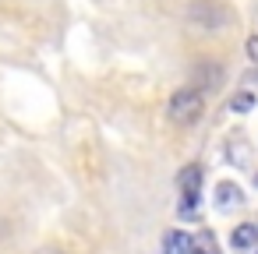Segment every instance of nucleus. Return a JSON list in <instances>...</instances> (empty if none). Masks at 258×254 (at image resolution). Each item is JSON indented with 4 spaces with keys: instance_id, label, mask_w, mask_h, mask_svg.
Wrapping results in <instances>:
<instances>
[{
    "instance_id": "5",
    "label": "nucleus",
    "mask_w": 258,
    "mask_h": 254,
    "mask_svg": "<svg viewBox=\"0 0 258 254\" xmlns=\"http://www.w3.org/2000/svg\"><path fill=\"white\" fill-rule=\"evenodd\" d=\"M195 247V236H187L184 229H170L163 236V254H191Z\"/></svg>"
},
{
    "instance_id": "4",
    "label": "nucleus",
    "mask_w": 258,
    "mask_h": 254,
    "mask_svg": "<svg viewBox=\"0 0 258 254\" xmlns=\"http://www.w3.org/2000/svg\"><path fill=\"white\" fill-rule=\"evenodd\" d=\"M191 85H195V89H202V92H216V89L223 85V67H219V64H212V60L195 64V71H191Z\"/></svg>"
},
{
    "instance_id": "7",
    "label": "nucleus",
    "mask_w": 258,
    "mask_h": 254,
    "mask_svg": "<svg viewBox=\"0 0 258 254\" xmlns=\"http://www.w3.org/2000/svg\"><path fill=\"white\" fill-rule=\"evenodd\" d=\"M240 201H244V191H240L237 184L223 180V184L216 187V208H233V205H240Z\"/></svg>"
},
{
    "instance_id": "11",
    "label": "nucleus",
    "mask_w": 258,
    "mask_h": 254,
    "mask_svg": "<svg viewBox=\"0 0 258 254\" xmlns=\"http://www.w3.org/2000/svg\"><path fill=\"white\" fill-rule=\"evenodd\" d=\"M36 254H64V250H57V247H43V250H36Z\"/></svg>"
},
{
    "instance_id": "8",
    "label": "nucleus",
    "mask_w": 258,
    "mask_h": 254,
    "mask_svg": "<svg viewBox=\"0 0 258 254\" xmlns=\"http://www.w3.org/2000/svg\"><path fill=\"white\" fill-rule=\"evenodd\" d=\"M251 106H254V96H251V92H237V96L230 99V110H233V113H247Z\"/></svg>"
},
{
    "instance_id": "12",
    "label": "nucleus",
    "mask_w": 258,
    "mask_h": 254,
    "mask_svg": "<svg viewBox=\"0 0 258 254\" xmlns=\"http://www.w3.org/2000/svg\"><path fill=\"white\" fill-rule=\"evenodd\" d=\"M254 184H258V177H254Z\"/></svg>"
},
{
    "instance_id": "9",
    "label": "nucleus",
    "mask_w": 258,
    "mask_h": 254,
    "mask_svg": "<svg viewBox=\"0 0 258 254\" xmlns=\"http://www.w3.org/2000/svg\"><path fill=\"white\" fill-rule=\"evenodd\" d=\"M191 254H216L212 236H209V233H205V236H198V240H195V247H191Z\"/></svg>"
},
{
    "instance_id": "6",
    "label": "nucleus",
    "mask_w": 258,
    "mask_h": 254,
    "mask_svg": "<svg viewBox=\"0 0 258 254\" xmlns=\"http://www.w3.org/2000/svg\"><path fill=\"white\" fill-rule=\"evenodd\" d=\"M230 243H233L237 250H247V247H254V243H258V226H254V222H240V226H233V233H230Z\"/></svg>"
},
{
    "instance_id": "2",
    "label": "nucleus",
    "mask_w": 258,
    "mask_h": 254,
    "mask_svg": "<svg viewBox=\"0 0 258 254\" xmlns=\"http://www.w3.org/2000/svg\"><path fill=\"white\" fill-rule=\"evenodd\" d=\"M187 25L198 32H223L230 25V11L216 0H191L187 4Z\"/></svg>"
},
{
    "instance_id": "10",
    "label": "nucleus",
    "mask_w": 258,
    "mask_h": 254,
    "mask_svg": "<svg viewBox=\"0 0 258 254\" xmlns=\"http://www.w3.org/2000/svg\"><path fill=\"white\" fill-rule=\"evenodd\" d=\"M247 53H251V60L258 64V36H251V39H247Z\"/></svg>"
},
{
    "instance_id": "3",
    "label": "nucleus",
    "mask_w": 258,
    "mask_h": 254,
    "mask_svg": "<svg viewBox=\"0 0 258 254\" xmlns=\"http://www.w3.org/2000/svg\"><path fill=\"white\" fill-rule=\"evenodd\" d=\"M177 184H180V194H184V201H180V215H191L195 212V205H198V194H202V166H184L180 170V177H177Z\"/></svg>"
},
{
    "instance_id": "1",
    "label": "nucleus",
    "mask_w": 258,
    "mask_h": 254,
    "mask_svg": "<svg viewBox=\"0 0 258 254\" xmlns=\"http://www.w3.org/2000/svg\"><path fill=\"white\" fill-rule=\"evenodd\" d=\"M202 113H205V92L195 89V85L177 89V92L170 96V103H166V117H170L173 124H180V127L195 124Z\"/></svg>"
}]
</instances>
